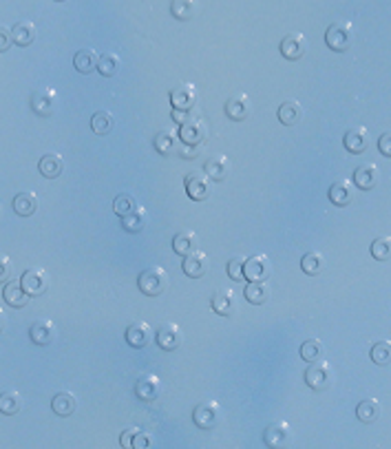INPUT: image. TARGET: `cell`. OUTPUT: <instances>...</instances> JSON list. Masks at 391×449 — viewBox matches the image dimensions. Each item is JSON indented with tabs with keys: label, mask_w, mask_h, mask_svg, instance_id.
<instances>
[{
	"label": "cell",
	"mask_w": 391,
	"mask_h": 449,
	"mask_svg": "<svg viewBox=\"0 0 391 449\" xmlns=\"http://www.w3.org/2000/svg\"><path fill=\"white\" fill-rule=\"evenodd\" d=\"M354 25L347 23V20H338V23L329 25V29L325 32V43L332 51L343 54L354 45Z\"/></svg>",
	"instance_id": "1"
},
{
	"label": "cell",
	"mask_w": 391,
	"mask_h": 449,
	"mask_svg": "<svg viewBox=\"0 0 391 449\" xmlns=\"http://www.w3.org/2000/svg\"><path fill=\"white\" fill-rule=\"evenodd\" d=\"M137 286L146 297H159V295H164L168 288V273L159 266L148 268V270L139 275Z\"/></svg>",
	"instance_id": "2"
},
{
	"label": "cell",
	"mask_w": 391,
	"mask_h": 449,
	"mask_svg": "<svg viewBox=\"0 0 391 449\" xmlns=\"http://www.w3.org/2000/svg\"><path fill=\"white\" fill-rule=\"evenodd\" d=\"M334 381V372H332V365L323 358H318V361L309 363V367L305 370V383L312 387L314 392H323L327 390L329 385Z\"/></svg>",
	"instance_id": "3"
},
{
	"label": "cell",
	"mask_w": 391,
	"mask_h": 449,
	"mask_svg": "<svg viewBox=\"0 0 391 449\" xmlns=\"http://www.w3.org/2000/svg\"><path fill=\"white\" fill-rule=\"evenodd\" d=\"M193 421L199 430H213L222 421V407L217 401H204L193 410Z\"/></svg>",
	"instance_id": "4"
},
{
	"label": "cell",
	"mask_w": 391,
	"mask_h": 449,
	"mask_svg": "<svg viewBox=\"0 0 391 449\" xmlns=\"http://www.w3.org/2000/svg\"><path fill=\"white\" fill-rule=\"evenodd\" d=\"M179 137L184 144H204L208 137V124L206 119L190 115L184 124H179Z\"/></svg>",
	"instance_id": "5"
},
{
	"label": "cell",
	"mask_w": 391,
	"mask_h": 449,
	"mask_svg": "<svg viewBox=\"0 0 391 449\" xmlns=\"http://www.w3.org/2000/svg\"><path fill=\"white\" fill-rule=\"evenodd\" d=\"M20 284H23L25 292L29 297H40V295H45L49 288V275L45 268H29V270H25L23 277H20Z\"/></svg>",
	"instance_id": "6"
},
{
	"label": "cell",
	"mask_w": 391,
	"mask_h": 449,
	"mask_svg": "<svg viewBox=\"0 0 391 449\" xmlns=\"http://www.w3.org/2000/svg\"><path fill=\"white\" fill-rule=\"evenodd\" d=\"M184 184H186V193L190 199L204 202L210 195V184H213V179L206 175V171H190L184 179Z\"/></svg>",
	"instance_id": "7"
},
{
	"label": "cell",
	"mask_w": 391,
	"mask_h": 449,
	"mask_svg": "<svg viewBox=\"0 0 391 449\" xmlns=\"http://www.w3.org/2000/svg\"><path fill=\"white\" fill-rule=\"evenodd\" d=\"M197 100H199L197 87L190 82L179 84L170 91V104H173V108H179V111H193L197 106Z\"/></svg>",
	"instance_id": "8"
},
{
	"label": "cell",
	"mask_w": 391,
	"mask_h": 449,
	"mask_svg": "<svg viewBox=\"0 0 391 449\" xmlns=\"http://www.w3.org/2000/svg\"><path fill=\"white\" fill-rule=\"evenodd\" d=\"M162 394V378L157 374H144L135 383V396L144 403H153Z\"/></svg>",
	"instance_id": "9"
},
{
	"label": "cell",
	"mask_w": 391,
	"mask_h": 449,
	"mask_svg": "<svg viewBox=\"0 0 391 449\" xmlns=\"http://www.w3.org/2000/svg\"><path fill=\"white\" fill-rule=\"evenodd\" d=\"M244 275L248 281H268V277L272 275V264H270V259L265 255H254L246 259Z\"/></svg>",
	"instance_id": "10"
},
{
	"label": "cell",
	"mask_w": 391,
	"mask_h": 449,
	"mask_svg": "<svg viewBox=\"0 0 391 449\" xmlns=\"http://www.w3.org/2000/svg\"><path fill=\"white\" fill-rule=\"evenodd\" d=\"M263 441L268 447H274V449H285L292 445V430H289V425L285 421H279V423H272L265 430L263 434Z\"/></svg>",
	"instance_id": "11"
},
{
	"label": "cell",
	"mask_w": 391,
	"mask_h": 449,
	"mask_svg": "<svg viewBox=\"0 0 391 449\" xmlns=\"http://www.w3.org/2000/svg\"><path fill=\"white\" fill-rule=\"evenodd\" d=\"M56 104H58V95L51 87H43L32 95V108L40 117H49L56 113Z\"/></svg>",
	"instance_id": "12"
},
{
	"label": "cell",
	"mask_w": 391,
	"mask_h": 449,
	"mask_svg": "<svg viewBox=\"0 0 391 449\" xmlns=\"http://www.w3.org/2000/svg\"><path fill=\"white\" fill-rule=\"evenodd\" d=\"M307 54V38L303 34H287L281 40V56H285L287 60H300Z\"/></svg>",
	"instance_id": "13"
},
{
	"label": "cell",
	"mask_w": 391,
	"mask_h": 449,
	"mask_svg": "<svg viewBox=\"0 0 391 449\" xmlns=\"http://www.w3.org/2000/svg\"><path fill=\"white\" fill-rule=\"evenodd\" d=\"M155 341L157 345L162 347V350H168V352H173L177 350L179 345H182L184 341V332H182V327H179L177 323H166L159 327V332L155 336Z\"/></svg>",
	"instance_id": "14"
},
{
	"label": "cell",
	"mask_w": 391,
	"mask_h": 449,
	"mask_svg": "<svg viewBox=\"0 0 391 449\" xmlns=\"http://www.w3.org/2000/svg\"><path fill=\"white\" fill-rule=\"evenodd\" d=\"M126 343L130 345V347H146L150 341L155 338V334H153V327H150L148 323H144V321H137V323H130L128 327H126Z\"/></svg>",
	"instance_id": "15"
},
{
	"label": "cell",
	"mask_w": 391,
	"mask_h": 449,
	"mask_svg": "<svg viewBox=\"0 0 391 449\" xmlns=\"http://www.w3.org/2000/svg\"><path fill=\"white\" fill-rule=\"evenodd\" d=\"M343 144L349 153H354V155H360V153H365L369 144H372V139H369V131L365 126H354V128H349V131L345 133V139H343Z\"/></svg>",
	"instance_id": "16"
},
{
	"label": "cell",
	"mask_w": 391,
	"mask_h": 449,
	"mask_svg": "<svg viewBox=\"0 0 391 449\" xmlns=\"http://www.w3.org/2000/svg\"><path fill=\"white\" fill-rule=\"evenodd\" d=\"M226 115L235 122H244V119L250 115L252 111V104H250V97L246 93H237V95H230L226 100Z\"/></svg>",
	"instance_id": "17"
},
{
	"label": "cell",
	"mask_w": 391,
	"mask_h": 449,
	"mask_svg": "<svg viewBox=\"0 0 391 449\" xmlns=\"http://www.w3.org/2000/svg\"><path fill=\"white\" fill-rule=\"evenodd\" d=\"M327 197L334 206H349L354 202V182H349V179H336L329 186Z\"/></svg>",
	"instance_id": "18"
},
{
	"label": "cell",
	"mask_w": 391,
	"mask_h": 449,
	"mask_svg": "<svg viewBox=\"0 0 391 449\" xmlns=\"http://www.w3.org/2000/svg\"><path fill=\"white\" fill-rule=\"evenodd\" d=\"M184 273L188 277H193V279H199V277H204L208 273V268H210V262H208V255L202 253V251H193L190 255L184 257Z\"/></svg>",
	"instance_id": "19"
},
{
	"label": "cell",
	"mask_w": 391,
	"mask_h": 449,
	"mask_svg": "<svg viewBox=\"0 0 391 449\" xmlns=\"http://www.w3.org/2000/svg\"><path fill=\"white\" fill-rule=\"evenodd\" d=\"M378 179H380V171H378L376 164H360L354 171L352 182L360 188V191H372V188L378 184Z\"/></svg>",
	"instance_id": "20"
},
{
	"label": "cell",
	"mask_w": 391,
	"mask_h": 449,
	"mask_svg": "<svg viewBox=\"0 0 391 449\" xmlns=\"http://www.w3.org/2000/svg\"><path fill=\"white\" fill-rule=\"evenodd\" d=\"M153 144L157 148V153L162 155H177L179 148H182V137H179L177 131H159L153 139Z\"/></svg>",
	"instance_id": "21"
},
{
	"label": "cell",
	"mask_w": 391,
	"mask_h": 449,
	"mask_svg": "<svg viewBox=\"0 0 391 449\" xmlns=\"http://www.w3.org/2000/svg\"><path fill=\"white\" fill-rule=\"evenodd\" d=\"M58 330H56V323L51 319H40L32 325V330H29V336H32V341L36 345H49L56 338Z\"/></svg>",
	"instance_id": "22"
},
{
	"label": "cell",
	"mask_w": 391,
	"mask_h": 449,
	"mask_svg": "<svg viewBox=\"0 0 391 449\" xmlns=\"http://www.w3.org/2000/svg\"><path fill=\"white\" fill-rule=\"evenodd\" d=\"M210 306H213V310L222 316H230L235 312L237 308V295L235 290H217L210 299Z\"/></svg>",
	"instance_id": "23"
},
{
	"label": "cell",
	"mask_w": 391,
	"mask_h": 449,
	"mask_svg": "<svg viewBox=\"0 0 391 449\" xmlns=\"http://www.w3.org/2000/svg\"><path fill=\"white\" fill-rule=\"evenodd\" d=\"M3 297L5 301L12 306V308H25L29 303V295L25 292L23 284H20V279H9L5 290H3Z\"/></svg>",
	"instance_id": "24"
},
{
	"label": "cell",
	"mask_w": 391,
	"mask_h": 449,
	"mask_svg": "<svg viewBox=\"0 0 391 449\" xmlns=\"http://www.w3.org/2000/svg\"><path fill=\"white\" fill-rule=\"evenodd\" d=\"M204 171H206V175L210 179H213V182H224V179L230 175V159L226 155L210 157L208 162L204 164Z\"/></svg>",
	"instance_id": "25"
},
{
	"label": "cell",
	"mask_w": 391,
	"mask_h": 449,
	"mask_svg": "<svg viewBox=\"0 0 391 449\" xmlns=\"http://www.w3.org/2000/svg\"><path fill=\"white\" fill-rule=\"evenodd\" d=\"M14 211L20 217H32L38 211V195L34 191H20L14 197Z\"/></svg>",
	"instance_id": "26"
},
{
	"label": "cell",
	"mask_w": 391,
	"mask_h": 449,
	"mask_svg": "<svg viewBox=\"0 0 391 449\" xmlns=\"http://www.w3.org/2000/svg\"><path fill=\"white\" fill-rule=\"evenodd\" d=\"M12 34H14V43L18 47H29L36 40L38 29H36V23H32V20H20V23L14 25Z\"/></svg>",
	"instance_id": "27"
},
{
	"label": "cell",
	"mask_w": 391,
	"mask_h": 449,
	"mask_svg": "<svg viewBox=\"0 0 391 449\" xmlns=\"http://www.w3.org/2000/svg\"><path fill=\"white\" fill-rule=\"evenodd\" d=\"M97 60H99V54L95 51V49L86 47V49H80V51L73 56V67L80 73H91L97 69Z\"/></svg>",
	"instance_id": "28"
},
{
	"label": "cell",
	"mask_w": 391,
	"mask_h": 449,
	"mask_svg": "<svg viewBox=\"0 0 391 449\" xmlns=\"http://www.w3.org/2000/svg\"><path fill=\"white\" fill-rule=\"evenodd\" d=\"M38 168H40V173H43L45 177L56 179V177L62 175V171H64V159H62V155H60V153H47L43 159H40Z\"/></svg>",
	"instance_id": "29"
},
{
	"label": "cell",
	"mask_w": 391,
	"mask_h": 449,
	"mask_svg": "<svg viewBox=\"0 0 391 449\" xmlns=\"http://www.w3.org/2000/svg\"><path fill=\"white\" fill-rule=\"evenodd\" d=\"M300 117H303V108L296 102V100H285L283 104L279 106V119L281 124L285 126H294L300 122Z\"/></svg>",
	"instance_id": "30"
},
{
	"label": "cell",
	"mask_w": 391,
	"mask_h": 449,
	"mask_svg": "<svg viewBox=\"0 0 391 449\" xmlns=\"http://www.w3.org/2000/svg\"><path fill=\"white\" fill-rule=\"evenodd\" d=\"M146 222H148V213H146V208H142V206L133 208L128 215L122 217V226H124L126 233H142Z\"/></svg>",
	"instance_id": "31"
},
{
	"label": "cell",
	"mask_w": 391,
	"mask_h": 449,
	"mask_svg": "<svg viewBox=\"0 0 391 449\" xmlns=\"http://www.w3.org/2000/svg\"><path fill=\"white\" fill-rule=\"evenodd\" d=\"M51 410H54L58 416H71V414H75V410H78V398H75L71 392H60V394L54 396Z\"/></svg>",
	"instance_id": "32"
},
{
	"label": "cell",
	"mask_w": 391,
	"mask_h": 449,
	"mask_svg": "<svg viewBox=\"0 0 391 449\" xmlns=\"http://www.w3.org/2000/svg\"><path fill=\"white\" fill-rule=\"evenodd\" d=\"M197 244H199V239H197V233L193 231H184V233H177L175 239H173V251L177 255H190L193 251H197Z\"/></svg>",
	"instance_id": "33"
},
{
	"label": "cell",
	"mask_w": 391,
	"mask_h": 449,
	"mask_svg": "<svg viewBox=\"0 0 391 449\" xmlns=\"http://www.w3.org/2000/svg\"><path fill=\"white\" fill-rule=\"evenodd\" d=\"M199 12V0H173L170 3V14L177 20H190Z\"/></svg>",
	"instance_id": "34"
},
{
	"label": "cell",
	"mask_w": 391,
	"mask_h": 449,
	"mask_svg": "<svg viewBox=\"0 0 391 449\" xmlns=\"http://www.w3.org/2000/svg\"><path fill=\"white\" fill-rule=\"evenodd\" d=\"M300 268H303V273L309 275V277H316L325 270V257L316 253V251H309L303 255V259H300Z\"/></svg>",
	"instance_id": "35"
},
{
	"label": "cell",
	"mask_w": 391,
	"mask_h": 449,
	"mask_svg": "<svg viewBox=\"0 0 391 449\" xmlns=\"http://www.w3.org/2000/svg\"><path fill=\"white\" fill-rule=\"evenodd\" d=\"M244 295H246V299H248L250 303L261 306V303H265L268 299H270V286L265 281H250L246 286Z\"/></svg>",
	"instance_id": "36"
},
{
	"label": "cell",
	"mask_w": 391,
	"mask_h": 449,
	"mask_svg": "<svg viewBox=\"0 0 391 449\" xmlns=\"http://www.w3.org/2000/svg\"><path fill=\"white\" fill-rule=\"evenodd\" d=\"M380 403L376 398H365V401H360L358 407H356V416L360 418L363 423H374L380 418Z\"/></svg>",
	"instance_id": "37"
},
{
	"label": "cell",
	"mask_w": 391,
	"mask_h": 449,
	"mask_svg": "<svg viewBox=\"0 0 391 449\" xmlns=\"http://www.w3.org/2000/svg\"><path fill=\"white\" fill-rule=\"evenodd\" d=\"M23 403H25L23 396H20L18 392H14V390L0 394V412L7 414V416L18 414L20 410H23Z\"/></svg>",
	"instance_id": "38"
},
{
	"label": "cell",
	"mask_w": 391,
	"mask_h": 449,
	"mask_svg": "<svg viewBox=\"0 0 391 449\" xmlns=\"http://www.w3.org/2000/svg\"><path fill=\"white\" fill-rule=\"evenodd\" d=\"M113 126H115V117L111 111H97L91 117V128L97 135H108L113 131Z\"/></svg>",
	"instance_id": "39"
},
{
	"label": "cell",
	"mask_w": 391,
	"mask_h": 449,
	"mask_svg": "<svg viewBox=\"0 0 391 449\" xmlns=\"http://www.w3.org/2000/svg\"><path fill=\"white\" fill-rule=\"evenodd\" d=\"M119 67H122V60H119L117 54H102L97 60V71L106 78L115 76L119 71Z\"/></svg>",
	"instance_id": "40"
},
{
	"label": "cell",
	"mask_w": 391,
	"mask_h": 449,
	"mask_svg": "<svg viewBox=\"0 0 391 449\" xmlns=\"http://www.w3.org/2000/svg\"><path fill=\"white\" fill-rule=\"evenodd\" d=\"M298 352H300V356H303V361L314 363V361H318V358L325 354V347H323V343L318 341V338H307V341L300 345Z\"/></svg>",
	"instance_id": "41"
},
{
	"label": "cell",
	"mask_w": 391,
	"mask_h": 449,
	"mask_svg": "<svg viewBox=\"0 0 391 449\" xmlns=\"http://www.w3.org/2000/svg\"><path fill=\"white\" fill-rule=\"evenodd\" d=\"M369 356L376 365H389L391 363V341H378L372 345Z\"/></svg>",
	"instance_id": "42"
},
{
	"label": "cell",
	"mask_w": 391,
	"mask_h": 449,
	"mask_svg": "<svg viewBox=\"0 0 391 449\" xmlns=\"http://www.w3.org/2000/svg\"><path fill=\"white\" fill-rule=\"evenodd\" d=\"M369 251H372V257L378 259V262H387V259H391V237L374 239L372 246H369Z\"/></svg>",
	"instance_id": "43"
},
{
	"label": "cell",
	"mask_w": 391,
	"mask_h": 449,
	"mask_svg": "<svg viewBox=\"0 0 391 449\" xmlns=\"http://www.w3.org/2000/svg\"><path fill=\"white\" fill-rule=\"evenodd\" d=\"M133 208H137V199L130 195V193H122V195H117L115 197V202H113V211L119 215V217H124L128 215Z\"/></svg>",
	"instance_id": "44"
},
{
	"label": "cell",
	"mask_w": 391,
	"mask_h": 449,
	"mask_svg": "<svg viewBox=\"0 0 391 449\" xmlns=\"http://www.w3.org/2000/svg\"><path fill=\"white\" fill-rule=\"evenodd\" d=\"M244 264H246V259L244 257H233L228 262V266H226V273H228V277L233 279V281H244L246 279V275H244Z\"/></svg>",
	"instance_id": "45"
},
{
	"label": "cell",
	"mask_w": 391,
	"mask_h": 449,
	"mask_svg": "<svg viewBox=\"0 0 391 449\" xmlns=\"http://www.w3.org/2000/svg\"><path fill=\"white\" fill-rule=\"evenodd\" d=\"M130 447H133V449H146V447H153V434L146 432V430H139V427H135V432H133V441H130Z\"/></svg>",
	"instance_id": "46"
},
{
	"label": "cell",
	"mask_w": 391,
	"mask_h": 449,
	"mask_svg": "<svg viewBox=\"0 0 391 449\" xmlns=\"http://www.w3.org/2000/svg\"><path fill=\"white\" fill-rule=\"evenodd\" d=\"M14 275V264L7 255H0V284H7Z\"/></svg>",
	"instance_id": "47"
},
{
	"label": "cell",
	"mask_w": 391,
	"mask_h": 449,
	"mask_svg": "<svg viewBox=\"0 0 391 449\" xmlns=\"http://www.w3.org/2000/svg\"><path fill=\"white\" fill-rule=\"evenodd\" d=\"M204 151V144H184L182 142V148H179V155H182L184 159H193L197 155H202Z\"/></svg>",
	"instance_id": "48"
},
{
	"label": "cell",
	"mask_w": 391,
	"mask_h": 449,
	"mask_svg": "<svg viewBox=\"0 0 391 449\" xmlns=\"http://www.w3.org/2000/svg\"><path fill=\"white\" fill-rule=\"evenodd\" d=\"M12 45H14V34H12V29H7V27L3 25V27H0V54H5Z\"/></svg>",
	"instance_id": "49"
},
{
	"label": "cell",
	"mask_w": 391,
	"mask_h": 449,
	"mask_svg": "<svg viewBox=\"0 0 391 449\" xmlns=\"http://www.w3.org/2000/svg\"><path fill=\"white\" fill-rule=\"evenodd\" d=\"M378 148H380V153H383L385 157H391V131H387V133L380 135Z\"/></svg>",
	"instance_id": "50"
},
{
	"label": "cell",
	"mask_w": 391,
	"mask_h": 449,
	"mask_svg": "<svg viewBox=\"0 0 391 449\" xmlns=\"http://www.w3.org/2000/svg\"><path fill=\"white\" fill-rule=\"evenodd\" d=\"M133 432H135V427H126V430L122 432V436H119V445L130 447V441H133Z\"/></svg>",
	"instance_id": "51"
},
{
	"label": "cell",
	"mask_w": 391,
	"mask_h": 449,
	"mask_svg": "<svg viewBox=\"0 0 391 449\" xmlns=\"http://www.w3.org/2000/svg\"><path fill=\"white\" fill-rule=\"evenodd\" d=\"M190 113H193V111H179V108H173V113H170V117H173L177 124H184L186 119L190 117Z\"/></svg>",
	"instance_id": "52"
},
{
	"label": "cell",
	"mask_w": 391,
	"mask_h": 449,
	"mask_svg": "<svg viewBox=\"0 0 391 449\" xmlns=\"http://www.w3.org/2000/svg\"><path fill=\"white\" fill-rule=\"evenodd\" d=\"M7 327V312L3 310V308H0V332H3Z\"/></svg>",
	"instance_id": "53"
},
{
	"label": "cell",
	"mask_w": 391,
	"mask_h": 449,
	"mask_svg": "<svg viewBox=\"0 0 391 449\" xmlns=\"http://www.w3.org/2000/svg\"><path fill=\"white\" fill-rule=\"evenodd\" d=\"M0 217H3V204H0Z\"/></svg>",
	"instance_id": "54"
}]
</instances>
